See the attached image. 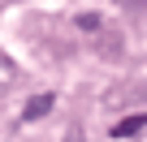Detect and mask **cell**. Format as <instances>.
<instances>
[{
	"label": "cell",
	"mask_w": 147,
	"mask_h": 142,
	"mask_svg": "<svg viewBox=\"0 0 147 142\" xmlns=\"http://www.w3.org/2000/svg\"><path fill=\"white\" fill-rule=\"evenodd\" d=\"M52 103H56L52 95H35V99L26 103V112H22V116H26V121H39V116H48V112H52Z\"/></svg>",
	"instance_id": "6da1fadb"
},
{
	"label": "cell",
	"mask_w": 147,
	"mask_h": 142,
	"mask_svg": "<svg viewBox=\"0 0 147 142\" xmlns=\"http://www.w3.org/2000/svg\"><path fill=\"white\" fill-rule=\"evenodd\" d=\"M143 129H147V116H130V121H117L113 125V138H134Z\"/></svg>",
	"instance_id": "7a4b0ae2"
}]
</instances>
